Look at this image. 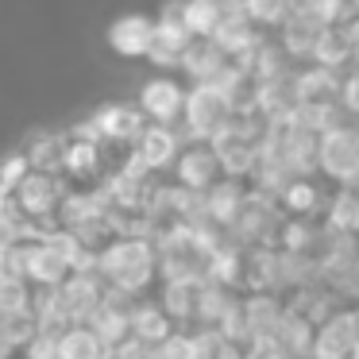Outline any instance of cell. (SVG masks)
<instances>
[{
  "label": "cell",
  "instance_id": "obj_1",
  "mask_svg": "<svg viewBox=\"0 0 359 359\" xmlns=\"http://www.w3.org/2000/svg\"><path fill=\"white\" fill-rule=\"evenodd\" d=\"M97 271L120 294L140 297L158 278V248L151 236H116L97 259Z\"/></svg>",
  "mask_w": 359,
  "mask_h": 359
},
{
  "label": "cell",
  "instance_id": "obj_2",
  "mask_svg": "<svg viewBox=\"0 0 359 359\" xmlns=\"http://www.w3.org/2000/svg\"><path fill=\"white\" fill-rule=\"evenodd\" d=\"M62 178L70 189H101L104 186V158H101V135L93 124H78L66 132V151H62Z\"/></svg>",
  "mask_w": 359,
  "mask_h": 359
},
{
  "label": "cell",
  "instance_id": "obj_3",
  "mask_svg": "<svg viewBox=\"0 0 359 359\" xmlns=\"http://www.w3.org/2000/svg\"><path fill=\"white\" fill-rule=\"evenodd\" d=\"M66 194H70V186H66L62 174L32 170L16 189V209H20V217H27V220L58 228V209H62Z\"/></svg>",
  "mask_w": 359,
  "mask_h": 359
},
{
  "label": "cell",
  "instance_id": "obj_4",
  "mask_svg": "<svg viewBox=\"0 0 359 359\" xmlns=\"http://www.w3.org/2000/svg\"><path fill=\"white\" fill-rule=\"evenodd\" d=\"M320 178L332 186H359V128H328L320 135Z\"/></svg>",
  "mask_w": 359,
  "mask_h": 359
},
{
  "label": "cell",
  "instance_id": "obj_5",
  "mask_svg": "<svg viewBox=\"0 0 359 359\" xmlns=\"http://www.w3.org/2000/svg\"><path fill=\"white\" fill-rule=\"evenodd\" d=\"M228 116H232V104H228L224 93H220V86L201 81V86H194L189 97H186L182 128H186L189 140H212V135L228 124Z\"/></svg>",
  "mask_w": 359,
  "mask_h": 359
},
{
  "label": "cell",
  "instance_id": "obj_6",
  "mask_svg": "<svg viewBox=\"0 0 359 359\" xmlns=\"http://www.w3.org/2000/svg\"><path fill=\"white\" fill-rule=\"evenodd\" d=\"M170 174H174L178 186L194 189V194H209V189L224 178V166H220V155L209 140H189L186 147H182V155H178V163H174Z\"/></svg>",
  "mask_w": 359,
  "mask_h": 359
},
{
  "label": "cell",
  "instance_id": "obj_7",
  "mask_svg": "<svg viewBox=\"0 0 359 359\" xmlns=\"http://www.w3.org/2000/svg\"><path fill=\"white\" fill-rule=\"evenodd\" d=\"M274 201H278L286 220H325L332 194L317 182V174H294Z\"/></svg>",
  "mask_w": 359,
  "mask_h": 359
},
{
  "label": "cell",
  "instance_id": "obj_8",
  "mask_svg": "<svg viewBox=\"0 0 359 359\" xmlns=\"http://www.w3.org/2000/svg\"><path fill=\"white\" fill-rule=\"evenodd\" d=\"M186 97H189V89H182L178 78L158 74V78L143 81L135 104L143 109V116H147L151 124H170L174 128L182 120V112H186Z\"/></svg>",
  "mask_w": 359,
  "mask_h": 359
},
{
  "label": "cell",
  "instance_id": "obj_9",
  "mask_svg": "<svg viewBox=\"0 0 359 359\" xmlns=\"http://www.w3.org/2000/svg\"><path fill=\"white\" fill-rule=\"evenodd\" d=\"M355 344H359V313H355V305H348V309H336L317 328L309 359H351Z\"/></svg>",
  "mask_w": 359,
  "mask_h": 359
},
{
  "label": "cell",
  "instance_id": "obj_10",
  "mask_svg": "<svg viewBox=\"0 0 359 359\" xmlns=\"http://www.w3.org/2000/svg\"><path fill=\"white\" fill-rule=\"evenodd\" d=\"M104 43L116 58L124 62H135V58L151 55V43H155V20L140 16V12H128V16L112 20L109 32H104Z\"/></svg>",
  "mask_w": 359,
  "mask_h": 359
},
{
  "label": "cell",
  "instance_id": "obj_11",
  "mask_svg": "<svg viewBox=\"0 0 359 359\" xmlns=\"http://www.w3.org/2000/svg\"><path fill=\"white\" fill-rule=\"evenodd\" d=\"M74 274V263L55 248L50 240L27 243V259H24V282H32L35 290H58L66 278Z\"/></svg>",
  "mask_w": 359,
  "mask_h": 359
},
{
  "label": "cell",
  "instance_id": "obj_12",
  "mask_svg": "<svg viewBox=\"0 0 359 359\" xmlns=\"http://www.w3.org/2000/svg\"><path fill=\"white\" fill-rule=\"evenodd\" d=\"M182 147H186V143H182V135L174 132L170 124H147L140 135V143H135V155H140L143 170L166 174V170H174Z\"/></svg>",
  "mask_w": 359,
  "mask_h": 359
},
{
  "label": "cell",
  "instance_id": "obj_13",
  "mask_svg": "<svg viewBox=\"0 0 359 359\" xmlns=\"http://www.w3.org/2000/svg\"><path fill=\"white\" fill-rule=\"evenodd\" d=\"M189 43H194V35H189L186 24H182L178 0H174L170 8H166L163 16L155 20V43H151V55H147V58H151L155 66H178Z\"/></svg>",
  "mask_w": 359,
  "mask_h": 359
},
{
  "label": "cell",
  "instance_id": "obj_14",
  "mask_svg": "<svg viewBox=\"0 0 359 359\" xmlns=\"http://www.w3.org/2000/svg\"><path fill=\"white\" fill-rule=\"evenodd\" d=\"M89 124H93V132L101 135V140H132V143H140L143 128H147L151 120L143 116L140 104L112 101V104H104V109H97Z\"/></svg>",
  "mask_w": 359,
  "mask_h": 359
},
{
  "label": "cell",
  "instance_id": "obj_15",
  "mask_svg": "<svg viewBox=\"0 0 359 359\" xmlns=\"http://www.w3.org/2000/svg\"><path fill=\"white\" fill-rule=\"evenodd\" d=\"M248 197H251V186L243 178H220L217 186L205 194V217L212 220L217 228H224V232H232V224H236V217L243 212V205H248Z\"/></svg>",
  "mask_w": 359,
  "mask_h": 359
},
{
  "label": "cell",
  "instance_id": "obj_16",
  "mask_svg": "<svg viewBox=\"0 0 359 359\" xmlns=\"http://www.w3.org/2000/svg\"><path fill=\"white\" fill-rule=\"evenodd\" d=\"M320 32H325V20H320L309 4H302V8L290 12L286 24L278 27V43L290 58H309L313 47H317V39H320Z\"/></svg>",
  "mask_w": 359,
  "mask_h": 359
},
{
  "label": "cell",
  "instance_id": "obj_17",
  "mask_svg": "<svg viewBox=\"0 0 359 359\" xmlns=\"http://www.w3.org/2000/svg\"><path fill=\"white\" fill-rule=\"evenodd\" d=\"M174 332H178V320L166 313V305L158 302V297H140V302H135V309H132V336L140 344L158 348V344H166Z\"/></svg>",
  "mask_w": 359,
  "mask_h": 359
},
{
  "label": "cell",
  "instance_id": "obj_18",
  "mask_svg": "<svg viewBox=\"0 0 359 359\" xmlns=\"http://www.w3.org/2000/svg\"><path fill=\"white\" fill-rule=\"evenodd\" d=\"M228 66H232V58H228L212 39H194V43L186 47V55H182L178 70L186 74L194 86H201V81H217L220 74L228 70Z\"/></svg>",
  "mask_w": 359,
  "mask_h": 359
},
{
  "label": "cell",
  "instance_id": "obj_19",
  "mask_svg": "<svg viewBox=\"0 0 359 359\" xmlns=\"http://www.w3.org/2000/svg\"><path fill=\"white\" fill-rule=\"evenodd\" d=\"M212 43H217V47L236 62V58H243L248 50H255L259 43H263V35H259V24H255V20L240 16V12H228V16L220 20L217 35H212Z\"/></svg>",
  "mask_w": 359,
  "mask_h": 359
},
{
  "label": "cell",
  "instance_id": "obj_20",
  "mask_svg": "<svg viewBox=\"0 0 359 359\" xmlns=\"http://www.w3.org/2000/svg\"><path fill=\"white\" fill-rule=\"evenodd\" d=\"M55 344H58V359H109V344L101 340V332L89 320L66 325L55 336Z\"/></svg>",
  "mask_w": 359,
  "mask_h": 359
},
{
  "label": "cell",
  "instance_id": "obj_21",
  "mask_svg": "<svg viewBox=\"0 0 359 359\" xmlns=\"http://www.w3.org/2000/svg\"><path fill=\"white\" fill-rule=\"evenodd\" d=\"M178 12H182V24L189 27L194 39H212L220 20L228 16L220 0H178Z\"/></svg>",
  "mask_w": 359,
  "mask_h": 359
},
{
  "label": "cell",
  "instance_id": "obj_22",
  "mask_svg": "<svg viewBox=\"0 0 359 359\" xmlns=\"http://www.w3.org/2000/svg\"><path fill=\"white\" fill-rule=\"evenodd\" d=\"M62 151H66V132H32L24 143L32 170H47V174H62Z\"/></svg>",
  "mask_w": 359,
  "mask_h": 359
},
{
  "label": "cell",
  "instance_id": "obj_23",
  "mask_svg": "<svg viewBox=\"0 0 359 359\" xmlns=\"http://www.w3.org/2000/svg\"><path fill=\"white\" fill-rule=\"evenodd\" d=\"M309 58H313V66H328V70H340V66L355 62V47H351V39L344 35V27H325Z\"/></svg>",
  "mask_w": 359,
  "mask_h": 359
},
{
  "label": "cell",
  "instance_id": "obj_24",
  "mask_svg": "<svg viewBox=\"0 0 359 359\" xmlns=\"http://www.w3.org/2000/svg\"><path fill=\"white\" fill-rule=\"evenodd\" d=\"M248 355H251V359H297L294 351L286 348V340H282L278 332H259V336H251Z\"/></svg>",
  "mask_w": 359,
  "mask_h": 359
},
{
  "label": "cell",
  "instance_id": "obj_25",
  "mask_svg": "<svg viewBox=\"0 0 359 359\" xmlns=\"http://www.w3.org/2000/svg\"><path fill=\"white\" fill-rule=\"evenodd\" d=\"M27 174H32V158L24 155V147L0 158V182H4L8 189H20V182H24Z\"/></svg>",
  "mask_w": 359,
  "mask_h": 359
},
{
  "label": "cell",
  "instance_id": "obj_26",
  "mask_svg": "<svg viewBox=\"0 0 359 359\" xmlns=\"http://www.w3.org/2000/svg\"><path fill=\"white\" fill-rule=\"evenodd\" d=\"M340 104H344V112L359 116V70L344 74V86H340Z\"/></svg>",
  "mask_w": 359,
  "mask_h": 359
},
{
  "label": "cell",
  "instance_id": "obj_27",
  "mask_svg": "<svg viewBox=\"0 0 359 359\" xmlns=\"http://www.w3.org/2000/svg\"><path fill=\"white\" fill-rule=\"evenodd\" d=\"M12 209H16V189H8L4 182H0V217L12 212Z\"/></svg>",
  "mask_w": 359,
  "mask_h": 359
},
{
  "label": "cell",
  "instance_id": "obj_28",
  "mask_svg": "<svg viewBox=\"0 0 359 359\" xmlns=\"http://www.w3.org/2000/svg\"><path fill=\"white\" fill-rule=\"evenodd\" d=\"M0 278H8V248H0Z\"/></svg>",
  "mask_w": 359,
  "mask_h": 359
},
{
  "label": "cell",
  "instance_id": "obj_29",
  "mask_svg": "<svg viewBox=\"0 0 359 359\" xmlns=\"http://www.w3.org/2000/svg\"><path fill=\"white\" fill-rule=\"evenodd\" d=\"M351 359H359V344H355V351H351Z\"/></svg>",
  "mask_w": 359,
  "mask_h": 359
}]
</instances>
